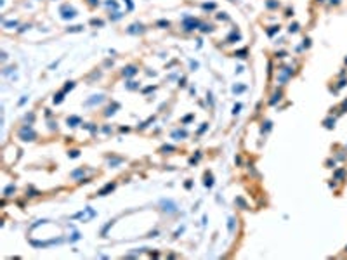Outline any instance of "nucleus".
Instances as JSON below:
<instances>
[{"label":"nucleus","mask_w":347,"mask_h":260,"mask_svg":"<svg viewBox=\"0 0 347 260\" xmlns=\"http://www.w3.org/2000/svg\"><path fill=\"white\" fill-rule=\"evenodd\" d=\"M113 187H115V185H113V184H110V185H106V187H104V189H102V191H101V193H99V194H101V196H104V194H106V193H108V191H110V189H113Z\"/></svg>","instance_id":"obj_1"}]
</instances>
